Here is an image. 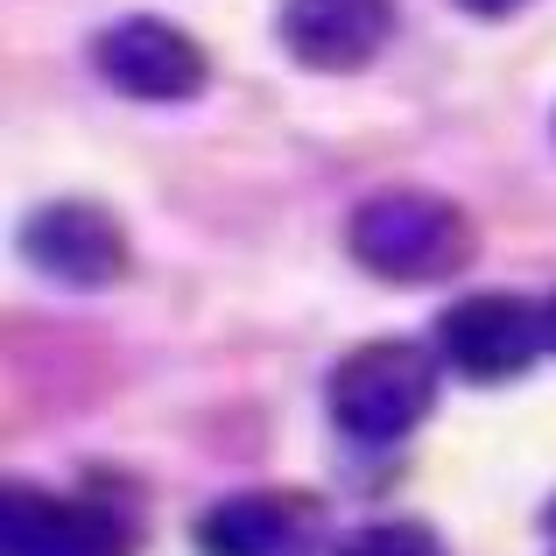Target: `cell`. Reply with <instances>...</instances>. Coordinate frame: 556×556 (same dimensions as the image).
<instances>
[{
    "label": "cell",
    "mask_w": 556,
    "mask_h": 556,
    "mask_svg": "<svg viewBox=\"0 0 556 556\" xmlns=\"http://www.w3.org/2000/svg\"><path fill=\"white\" fill-rule=\"evenodd\" d=\"M317 501L303 493H232L198 521L204 556H311Z\"/></svg>",
    "instance_id": "8"
},
{
    "label": "cell",
    "mask_w": 556,
    "mask_h": 556,
    "mask_svg": "<svg viewBox=\"0 0 556 556\" xmlns=\"http://www.w3.org/2000/svg\"><path fill=\"white\" fill-rule=\"evenodd\" d=\"M345 247H353V261L380 282H451V275L472 261L479 232L472 218L458 212L451 198H437V190H380L353 212V226H345Z\"/></svg>",
    "instance_id": "1"
},
{
    "label": "cell",
    "mask_w": 556,
    "mask_h": 556,
    "mask_svg": "<svg viewBox=\"0 0 556 556\" xmlns=\"http://www.w3.org/2000/svg\"><path fill=\"white\" fill-rule=\"evenodd\" d=\"M458 8H465V14H486V22H501V14H515L521 0H458Z\"/></svg>",
    "instance_id": "10"
},
{
    "label": "cell",
    "mask_w": 556,
    "mask_h": 556,
    "mask_svg": "<svg viewBox=\"0 0 556 556\" xmlns=\"http://www.w3.org/2000/svg\"><path fill=\"white\" fill-rule=\"evenodd\" d=\"M549 535H556V507H549Z\"/></svg>",
    "instance_id": "12"
},
{
    "label": "cell",
    "mask_w": 556,
    "mask_h": 556,
    "mask_svg": "<svg viewBox=\"0 0 556 556\" xmlns=\"http://www.w3.org/2000/svg\"><path fill=\"white\" fill-rule=\"evenodd\" d=\"M0 549L8 556H127V535L92 501H64V493H42V486H8Z\"/></svg>",
    "instance_id": "7"
},
{
    "label": "cell",
    "mask_w": 556,
    "mask_h": 556,
    "mask_svg": "<svg viewBox=\"0 0 556 556\" xmlns=\"http://www.w3.org/2000/svg\"><path fill=\"white\" fill-rule=\"evenodd\" d=\"M339 556H444V543H437L422 521H374V529H359Z\"/></svg>",
    "instance_id": "9"
},
{
    "label": "cell",
    "mask_w": 556,
    "mask_h": 556,
    "mask_svg": "<svg viewBox=\"0 0 556 556\" xmlns=\"http://www.w3.org/2000/svg\"><path fill=\"white\" fill-rule=\"evenodd\" d=\"M437 408V353L416 339H374L331 374V422L359 444H402Z\"/></svg>",
    "instance_id": "2"
},
{
    "label": "cell",
    "mask_w": 556,
    "mask_h": 556,
    "mask_svg": "<svg viewBox=\"0 0 556 556\" xmlns=\"http://www.w3.org/2000/svg\"><path fill=\"white\" fill-rule=\"evenodd\" d=\"M437 353H444L465 380H515L549 353V331H543V311H535V303L501 296V289H479V296H458L444 311Z\"/></svg>",
    "instance_id": "3"
},
{
    "label": "cell",
    "mask_w": 556,
    "mask_h": 556,
    "mask_svg": "<svg viewBox=\"0 0 556 556\" xmlns=\"http://www.w3.org/2000/svg\"><path fill=\"white\" fill-rule=\"evenodd\" d=\"M394 36V0H282V50L303 71H367Z\"/></svg>",
    "instance_id": "6"
},
{
    "label": "cell",
    "mask_w": 556,
    "mask_h": 556,
    "mask_svg": "<svg viewBox=\"0 0 556 556\" xmlns=\"http://www.w3.org/2000/svg\"><path fill=\"white\" fill-rule=\"evenodd\" d=\"M99 78L127 99H149V106H177V99L204 92V50L198 36H184L163 14H127L99 36Z\"/></svg>",
    "instance_id": "4"
},
{
    "label": "cell",
    "mask_w": 556,
    "mask_h": 556,
    "mask_svg": "<svg viewBox=\"0 0 556 556\" xmlns=\"http://www.w3.org/2000/svg\"><path fill=\"white\" fill-rule=\"evenodd\" d=\"M28 261H36L50 282L64 289H113L127 275V232L106 204H85V198H56L28 218L22 232Z\"/></svg>",
    "instance_id": "5"
},
{
    "label": "cell",
    "mask_w": 556,
    "mask_h": 556,
    "mask_svg": "<svg viewBox=\"0 0 556 556\" xmlns=\"http://www.w3.org/2000/svg\"><path fill=\"white\" fill-rule=\"evenodd\" d=\"M543 331H549V353H556V296L543 303Z\"/></svg>",
    "instance_id": "11"
}]
</instances>
